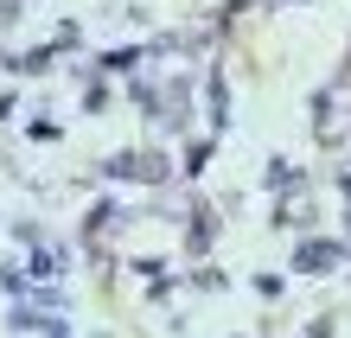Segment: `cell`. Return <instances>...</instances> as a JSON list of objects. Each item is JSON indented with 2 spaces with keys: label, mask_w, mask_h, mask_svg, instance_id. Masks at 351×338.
Wrapping results in <instances>:
<instances>
[{
  "label": "cell",
  "mask_w": 351,
  "mask_h": 338,
  "mask_svg": "<svg viewBox=\"0 0 351 338\" xmlns=\"http://www.w3.org/2000/svg\"><path fill=\"white\" fill-rule=\"evenodd\" d=\"M332 262H339L332 243H306V249H300V268H332Z\"/></svg>",
  "instance_id": "2"
},
{
  "label": "cell",
  "mask_w": 351,
  "mask_h": 338,
  "mask_svg": "<svg viewBox=\"0 0 351 338\" xmlns=\"http://www.w3.org/2000/svg\"><path fill=\"white\" fill-rule=\"evenodd\" d=\"M109 173L115 179H167V166L154 154H121V160H109Z\"/></svg>",
  "instance_id": "1"
}]
</instances>
